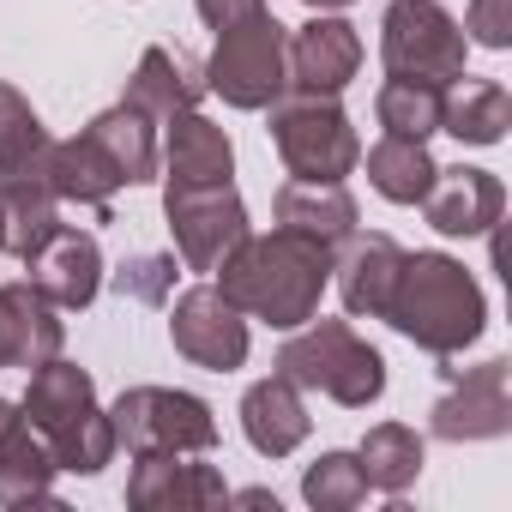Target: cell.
<instances>
[{"label": "cell", "instance_id": "277c9868", "mask_svg": "<svg viewBox=\"0 0 512 512\" xmlns=\"http://www.w3.org/2000/svg\"><path fill=\"white\" fill-rule=\"evenodd\" d=\"M278 374L302 392H326L344 410H368L386 392V356L350 320H308L278 350Z\"/></svg>", "mask_w": 512, "mask_h": 512}, {"label": "cell", "instance_id": "7a4b0ae2", "mask_svg": "<svg viewBox=\"0 0 512 512\" xmlns=\"http://www.w3.org/2000/svg\"><path fill=\"white\" fill-rule=\"evenodd\" d=\"M386 326L404 332L428 356H458L482 338L488 302H482V284L464 272V260H452V253H404L392 302H386Z\"/></svg>", "mask_w": 512, "mask_h": 512}, {"label": "cell", "instance_id": "4fadbf2b", "mask_svg": "<svg viewBox=\"0 0 512 512\" xmlns=\"http://www.w3.org/2000/svg\"><path fill=\"white\" fill-rule=\"evenodd\" d=\"M229 500L223 470L193 464V452H151L139 458V470L127 476V506L133 512H199Z\"/></svg>", "mask_w": 512, "mask_h": 512}, {"label": "cell", "instance_id": "7402d4cb", "mask_svg": "<svg viewBox=\"0 0 512 512\" xmlns=\"http://www.w3.org/2000/svg\"><path fill=\"white\" fill-rule=\"evenodd\" d=\"M43 175H49V187H55L61 205H79V211H91L97 223H109V199H115L121 175H115V163H109L85 133H79V139H49Z\"/></svg>", "mask_w": 512, "mask_h": 512}, {"label": "cell", "instance_id": "836d02e7", "mask_svg": "<svg viewBox=\"0 0 512 512\" xmlns=\"http://www.w3.org/2000/svg\"><path fill=\"white\" fill-rule=\"evenodd\" d=\"M193 7H199V19L211 31H229V25H241L253 13H266V0H193Z\"/></svg>", "mask_w": 512, "mask_h": 512}, {"label": "cell", "instance_id": "ffe728a7", "mask_svg": "<svg viewBox=\"0 0 512 512\" xmlns=\"http://www.w3.org/2000/svg\"><path fill=\"white\" fill-rule=\"evenodd\" d=\"M55 458L13 398H0V506H49Z\"/></svg>", "mask_w": 512, "mask_h": 512}, {"label": "cell", "instance_id": "ac0fdd59", "mask_svg": "<svg viewBox=\"0 0 512 512\" xmlns=\"http://www.w3.org/2000/svg\"><path fill=\"white\" fill-rule=\"evenodd\" d=\"M422 211L452 241L458 235H488L500 223V211H506V187H500L494 169H440L428 199H422Z\"/></svg>", "mask_w": 512, "mask_h": 512}, {"label": "cell", "instance_id": "4dcf8cb0", "mask_svg": "<svg viewBox=\"0 0 512 512\" xmlns=\"http://www.w3.org/2000/svg\"><path fill=\"white\" fill-rule=\"evenodd\" d=\"M43 151H49V127L37 121V109L13 85H0V175L37 169Z\"/></svg>", "mask_w": 512, "mask_h": 512}, {"label": "cell", "instance_id": "e0dca14e", "mask_svg": "<svg viewBox=\"0 0 512 512\" xmlns=\"http://www.w3.org/2000/svg\"><path fill=\"white\" fill-rule=\"evenodd\" d=\"M398 266H404V247L392 235H362V229L332 253V272H338V290H344L350 320H386Z\"/></svg>", "mask_w": 512, "mask_h": 512}, {"label": "cell", "instance_id": "d6986e66", "mask_svg": "<svg viewBox=\"0 0 512 512\" xmlns=\"http://www.w3.org/2000/svg\"><path fill=\"white\" fill-rule=\"evenodd\" d=\"M272 217H278V229L326 241L332 253L362 229V205H356V193L344 181H284L278 199H272Z\"/></svg>", "mask_w": 512, "mask_h": 512}, {"label": "cell", "instance_id": "3957f363", "mask_svg": "<svg viewBox=\"0 0 512 512\" xmlns=\"http://www.w3.org/2000/svg\"><path fill=\"white\" fill-rule=\"evenodd\" d=\"M25 422L43 434L55 470H73V476H97L121 446H115V422L109 410L97 404V380L73 362H43L31 368V392L19 398Z\"/></svg>", "mask_w": 512, "mask_h": 512}, {"label": "cell", "instance_id": "d590c367", "mask_svg": "<svg viewBox=\"0 0 512 512\" xmlns=\"http://www.w3.org/2000/svg\"><path fill=\"white\" fill-rule=\"evenodd\" d=\"M0 247H7V211H0Z\"/></svg>", "mask_w": 512, "mask_h": 512}, {"label": "cell", "instance_id": "d6a6232c", "mask_svg": "<svg viewBox=\"0 0 512 512\" xmlns=\"http://www.w3.org/2000/svg\"><path fill=\"white\" fill-rule=\"evenodd\" d=\"M458 31H464V43H482V49H512V0H470Z\"/></svg>", "mask_w": 512, "mask_h": 512}, {"label": "cell", "instance_id": "9c48e42d", "mask_svg": "<svg viewBox=\"0 0 512 512\" xmlns=\"http://www.w3.org/2000/svg\"><path fill=\"white\" fill-rule=\"evenodd\" d=\"M163 217H169V235H175V260L187 272H217L247 241V205H241L235 181L163 187Z\"/></svg>", "mask_w": 512, "mask_h": 512}, {"label": "cell", "instance_id": "4316f807", "mask_svg": "<svg viewBox=\"0 0 512 512\" xmlns=\"http://www.w3.org/2000/svg\"><path fill=\"white\" fill-rule=\"evenodd\" d=\"M434 175H440V163L428 157L422 139H392V133H386V139L368 151V187H374L380 199H392V205H422L428 187H434Z\"/></svg>", "mask_w": 512, "mask_h": 512}, {"label": "cell", "instance_id": "1f68e13d", "mask_svg": "<svg viewBox=\"0 0 512 512\" xmlns=\"http://www.w3.org/2000/svg\"><path fill=\"white\" fill-rule=\"evenodd\" d=\"M115 290L127 302H145V308L169 302V290H175V253H133V260H121L115 266Z\"/></svg>", "mask_w": 512, "mask_h": 512}, {"label": "cell", "instance_id": "2e32d148", "mask_svg": "<svg viewBox=\"0 0 512 512\" xmlns=\"http://www.w3.org/2000/svg\"><path fill=\"white\" fill-rule=\"evenodd\" d=\"M169 139L157 151V169H163V187H211V181H229L235 175V145L229 133L199 115V109H181L163 121Z\"/></svg>", "mask_w": 512, "mask_h": 512}, {"label": "cell", "instance_id": "8fae6325", "mask_svg": "<svg viewBox=\"0 0 512 512\" xmlns=\"http://www.w3.org/2000/svg\"><path fill=\"white\" fill-rule=\"evenodd\" d=\"M446 380H452V392L434 404V434L440 440L464 446V440H500V434H512V362L506 356H488L470 374L446 362Z\"/></svg>", "mask_w": 512, "mask_h": 512}, {"label": "cell", "instance_id": "9a60e30c", "mask_svg": "<svg viewBox=\"0 0 512 512\" xmlns=\"http://www.w3.org/2000/svg\"><path fill=\"white\" fill-rule=\"evenodd\" d=\"M67 344L61 308L25 278V284H0V368H43Z\"/></svg>", "mask_w": 512, "mask_h": 512}, {"label": "cell", "instance_id": "83f0119b", "mask_svg": "<svg viewBox=\"0 0 512 512\" xmlns=\"http://www.w3.org/2000/svg\"><path fill=\"white\" fill-rule=\"evenodd\" d=\"M356 464H362L368 488H380V494H404V488L422 476V434L404 428V422H374L368 440L356 446Z\"/></svg>", "mask_w": 512, "mask_h": 512}, {"label": "cell", "instance_id": "52a82bcc", "mask_svg": "<svg viewBox=\"0 0 512 512\" xmlns=\"http://www.w3.org/2000/svg\"><path fill=\"white\" fill-rule=\"evenodd\" d=\"M464 31L440 0H392L380 19V61L386 79H416V85H452L464 73Z\"/></svg>", "mask_w": 512, "mask_h": 512}, {"label": "cell", "instance_id": "f546056e", "mask_svg": "<svg viewBox=\"0 0 512 512\" xmlns=\"http://www.w3.org/2000/svg\"><path fill=\"white\" fill-rule=\"evenodd\" d=\"M302 494L314 512H356L368 500V476H362L356 452H320L302 470Z\"/></svg>", "mask_w": 512, "mask_h": 512}, {"label": "cell", "instance_id": "44dd1931", "mask_svg": "<svg viewBox=\"0 0 512 512\" xmlns=\"http://www.w3.org/2000/svg\"><path fill=\"white\" fill-rule=\"evenodd\" d=\"M308 428H314V416L302 404V386H290L284 374L253 380L241 392V434H247V446L260 458H290L308 440Z\"/></svg>", "mask_w": 512, "mask_h": 512}, {"label": "cell", "instance_id": "f1b7e54d", "mask_svg": "<svg viewBox=\"0 0 512 512\" xmlns=\"http://www.w3.org/2000/svg\"><path fill=\"white\" fill-rule=\"evenodd\" d=\"M374 115L392 139H422L440 133V85H416V79H386L374 97Z\"/></svg>", "mask_w": 512, "mask_h": 512}, {"label": "cell", "instance_id": "cb8c5ba5", "mask_svg": "<svg viewBox=\"0 0 512 512\" xmlns=\"http://www.w3.org/2000/svg\"><path fill=\"white\" fill-rule=\"evenodd\" d=\"M512 127V97L500 79H470L458 73L440 91V133H452L458 145H500Z\"/></svg>", "mask_w": 512, "mask_h": 512}, {"label": "cell", "instance_id": "d4e9b609", "mask_svg": "<svg viewBox=\"0 0 512 512\" xmlns=\"http://www.w3.org/2000/svg\"><path fill=\"white\" fill-rule=\"evenodd\" d=\"M0 211H7V247L0 253H13V260H31V253L61 229V199L37 169H19V175H0Z\"/></svg>", "mask_w": 512, "mask_h": 512}, {"label": "cell", "instance_id": "7c38bea8", "mask_svg": "<svg viewBox=\"0 0 512 512\" xmlns=\"http://www.w3.org/2000/svg\"><path fill=\"white\" fill-rule=\"evenodd\" d=\"M362 73V37L338 13H314L302 31H290V91L302 97H338Z\"/></svg>", "mask_w": 512, "mask_h": 512}, {"label": "cell", "instance_id": "603a6c76", "mask_svg": "<svg viewBox=\"0 0 512 512\" xmlns=\"http://www.w3.org/2000/svg\"><path fill=\"white\" fill-rule=\"evenodd\" d=\"M199 97H205V67H193L175 49H145L139 67H133V79H127V91H121V103H133L157 127L169 115H181V109H199Z\"/></svg>", "mask_w": 512, "mask_h": 512}, {"label": "cell", "instance_id": "5bb4252c", "mask_svg": "<svg viewBox=\"0 0 512 512\" xmlns=\"http://www.w3.org/2000/svg\"><path fill=\"white\" fill-rule=\"evenodd\" d=\"M25 272H31V284L55 302V308H91L97 302V290H103V247H97V235L91 229H73V223H61L31 260H25Z\"/></svg>", "mask_w": 512, "mask_h": 512}, {"label": "cell", "instance_id": "6da1fadb", "mask_svg": "<svg viewBox=\"0 0 512 512\" xmlns=\"http://www.w3.org/2000/svg\"><path fill=\"white\" fill-rule=\"evenodd\" d=\"M332 284V247L308 241L296 229H272V235H253L217 266V290L247 314V320H266L272 332H296L320 314V296Z\"/></svg>", "mask_w": 512, "mask_h": 512}, {"label": "cell", "instance_id": "ba28073f", "mask_svg": "<svg viewBox=\"0 0 512 512\" xmlns=\"http://www.w3.org/2000/svg\"><path fill=\"white\" fill-rule=\"evenodd\" d=\"M115 422V446H127L133 458L151 452H211L217 446V416L205 398L175 392V386H127L109 410Z\"/></svg>", "mask_w": 512, "mask_h": 512}, {"label": "cell", "instance_id": "e575fe53", "mask_svg": "<svg viewBox=\"0 0 512 512\" xmlns=\"http://www.w3.org/2000/svg\"><path fill=\"white\" fill-rule=\"evenodd\" d=\"M302 7H308V13H344L350 0H302Z\"/></svg>", "mask_w": 512, "mask_h": 512}, {"label": "cell", "instance_id": "30bf717a", "mask_svg": "<svg viewBox=\"0 0 512 512\" xmlns=\"http://www.w3.org/2000/svg\"><path fill=\"white\" fill-rule=\"evenodd\" d=\"M169 344L205 374H235L247 362V314L217 284H193L169 308Z\"/></svg>", "mask_w": 512, "mask_h": 512}, {"label": "cell", "instance_id": "484cf974", "mask_svg": "<svg viewBox=\"0 0 512 512\" xmlns=\"http://www.w3.org/2000/svg\"><path fill=\"white\" fill-rule=\"evenodd\" d=\"M85 139L115 163L121 187H145V181H157V121H151V115H139L133 103L103 109V115L85 127Z\"/></svg>", "mask_w": 512, "mask_h": 512}, {"label": "cell", "instance_id": "5b68a950", "mask_svg": "<svg viewBox=\"0 0 512 512\" xmlns=\"http://www.w3.org/2000/svg\"><path fill=\"white\" fill-rule=\"evenodd\" d=\"M205 91L229 109H272L290 91V31L266 13H253L229 31H217V49L205 61Z\"/></svg>", "mask_w": 512, "mask_h": 512}, {"label": "cell", "instance_id": "8992f818", "mask_svg": "<svg viewBox=\"0 0 512 512\" xmlns=\"http://www.w3.org/2000/svg\"><path fill=\"white\" fill-rule=\"evenodd\" d=\"M272 145L296 181H344L362 163V139L338 97H278L272 103Z\"/></svg>", "mask_w": 512, "mask_h": 512}]
</instances>
